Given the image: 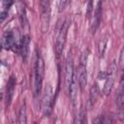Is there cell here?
<instances>
[{"label": "cell", "mask_w": 124, "mask_h": 124, "mask_svg": "<svg viewBox=\"0 0 124 124\" xmlns=\"http://www.w3.org/2000/svg\"><path fill=\"white\" fill-rule=\"evenodd\" d=\"M42 7L41 14V22H42V31L43 33L47 32L50 18V8H49V0H40Z\"/></svg>", "instance_id": "5b68a950"}, {"label": "cell", "mask_w": 124, "mask_h": 124, "mask_svg": "<svg viewBox=\"0 0 124 124\" xmlns=\"http://www.w3.org/2000/svg\"><path fill=\"white\" fill-rule=\"evenodd\" d=\"M70 24H71L70 18H66L64 20V22L62 23L60 30L58 32V35L56 38V43H55V54H56L57 58H59L63 52V49H64V46L66 44L68 30L70 28Z\"/></svg>", "instance_id": "6da1fadb"}, {"label": "cell", "mask_w": 124, "mask_h": 124, "mask_svg": "<svg viewBox=\"0 0 124 124\" xmlns=\"http://www.w3.org/2000/svg\"><path fill=\"white\" fill-rule=\"evenodd\" d=\"M119 66H120V69L122 71H124V47L121 50V54H120V58H119Z\"/></svg>", "instance_id": "ffe728a7"}, {"label": "cell", "mask_w": 124, "mask_h": 124, "mask_svg": "<svg viewBox=\"0 0 124 124\" xmlns=\"http://www.w3.org/2000/svg\"><path fill=\"white\" fill-rule=\"evenodd\" d=\"M101 12H102V0H99L94 12V23H93V33L95 32L96 28L99 25L100 17H101Z\"/></svg>", "instance_id": "9a60e30c"}, {"label": "cell", "mask_w": 124, "mask_h": 124, "mask_svg": "<svg viewBox=\"0 0 124 124\" xmlns=\"http://www.w3.org/2000/svg\"><path fill=\"white\" fill-rule=\"evenodd\" d=\"M74 76H75V72H74V64H73V60L72 58H68L67 62H66V66H65V84H66V88L69 92L71 83L74 79Z\"/></svg>", "instance_id": "ba28073f"}, {"label": "cell", "mask_w": 124, "mask_h": 124, "mask_svg": "<svg viewBox=\"0 0 124 124\" xmlns=\"http://www.w3.org/2000/svg\"><path fill=\"white\" fill-rule=\"evenodd\" d=\"M29 45H30V37L29 35H25L20 39V45H19V50L20 54L22 56L23 61L25 62L28 57V51H29Z\"/></svg>", "instance_id": "9c48e42d"}, {"label": "cell", "mask_w": 124, "mask_h": 124, "mask_svg": "<svg viewBox=\"0 0 124 124\" xmlns=\"http://www.w3.org/2000/svg\"><path fill=\"white\" fill-rule=\"evenodd\" d=\"M92 2H93V0H89V2H88V5H87V16H89L91 12L93 11V4H92Z\"/></svg>", "instance_id": "7402d4cb"}, {"label": "cell", "mask_w": 124, "mask_h": 124, "mask_svg": "<svg viewBox=\"0 0 124 124\" xmlns=\"http://www.w3.org/2000/svg\"><path fill=\"white\" fill-rule=\"evenodd\" d=\"M117 75V67L115 65V63H111L109 70H108V75L107 77V81L104 85V89H103V93L105 95H109L112 88H113V84L115 81V78Z\"/></svg>", "instance_id": "8992f818"}, {"label": "cell", "mask_w": 124, "mask_h": 124, "mask_svg": "<svg viewBox=\"0 0 124 124\" xmlns=\"http://www.w3.org/2000/svg\"><path fill=\"white\" fill-rule=\"evenodd\" d=\"M44 74H45V63L43 58L38 55L35 64V95L38 96L41 94L43 80H44Z\"/></svg>", "instance_id": "7a4b0ae2"}, {"label": "cell", "mask_w": 124, "mask_h": 124, "mask_svg": "<svg viewBox=\"0 0 124 124\" xmlns=\"http://www.w3.org/2000/svg\"><path fill=\"white\" fill-rule=\"evenodd\" d=\"M26 121H27L26 120V107H25V104H23L18 112V123L25 124Z\"/></svg>", "instance_id": "ac0fdd59"}, {"label": "cell", "mask_w": 124, "mask_h": 124, "mask_svg": "<svg viewBox=\"0 0 124 124\" xmlns=\"http://www.w3.org/2000/svg\"><path fill=\"white\" fill-rule=\"evenodd\" d=\"M14 4V0H1V22L4 21L8 15V11Z\"/></svg>", "instance_id": "5bb4252c"}, {"label": "cell", "mask_w": 124, "mask_h": 124, "mask_svg": "<svg viewBox=\"0 0 124 124\" xmlns=\"http://www.w3.org/2000/svg\"><path fill=\"white\" fill-rule=\"evenodd\" d=\"M107 45H108V38L107 37H104L103 39L100 40L99 45H98V52H99L100 57L104 56V53H105L106 48H107Z\"/></svg>", "instance_id": "e0dca14e"}, {"label": "cell", "mask_w": 124, "mask_h": 124, "mask_svg": "<svg viewBox=\"0 0 124 124\" xmlns=\"http://www.w3.org/2000/svg\"><path fill=\"white\" fill-rule=\"evenodd\" d=\"M18 39V34L14 31H9L5 32L3 37H2V46L5 49H14L16 50V47L19 49V45L20 41H17Z\"/></svg>", "instance_id": "3957f363"}, {"label": "cell", "mask_w": 124, "mask_h": 124, "mask_svg": "<svg viewBox=\"0 0 124 124\" xmlns=\"http://www.w3.org/2000/svg\"><path fill=\"white\" fill-rule=\"evenodd\" d=\"M18 15H19V20H20L21 26L23 28H25L28 25V20H27V16H26L25 8L22 4H19V6H18Z\"/></svg>", "instance_id": "2e32d148"}, {"label": "cell", "mask_w": 124, "mask_h": 124, "mask_svg": "<svg viewBox=\"0 0 124 124\" xmlns=\"http://www.w3.org/2000/svg\"><path fill=\"white\" fill-rule=\"evenodd\" d=\"M108 75V72H100V73L98 74V78H99V79L107 78Z\"/></svg>", "instance_id": "603a6c76"}, {"label": "cell", "mask_w": 124, "mask_h": 124, "mask_svg": "<svg viewBox=\"0 0 124 124\" xmlns=\"http://www.w3.org/2000/svg\"><path fill=\"white\" fill-rule=\"evenodd\" d=\"M15 86H16V78L12 76L10 79L8 80L7 87H6V103L8 106L11 104V101L13 99L14 92H15Z\"/></svg>", "instance_id": "30bf717a"}, {"label": "cell", "mask_w": 124, "mask_h": 124, "mask_svg": "<svg viewBox=\"0 0 124 124\" xmlns=\"http://www.w3.org/2000/svg\"><path fill=\"white\" fill-rule=\"evenodd\" d=\"M99 95H100V90H99V87L97 85V83H94L91 87H90V90H89V104H90V107L92 108L95 103L97 102L98 98H99Z\"/></svg>", "instance_id": "4fadbf2b"}, {"label": "cell", "mask_w": 124, "mask_h": 124, "mask_svg": "<svg viewBox=\"0 0 124 124\" xmlns=\"http://www.w3.org/2000/svg\"><path fill=\"white\" fill-rule=\"evenodd\" d=\"M78 78H77V72L75 73V76H74V79L71 83V86H70V89H69V93H70V98H71V101H72V104L74 106H76V103L78 101Z\"/></svg>", "instance_id": "8fae6325"}, {"label": "cell", "mask_w": 124, "mask_h": 124, "mask_svg": "<svg viewBox=\"0 0 124 124\" xmlns=\"http://www.w3.org/2000/svg\"><path fill=\"white\" fill-rule=\"evenodd\" d=\"M69 2H70V0H59V2H58V11H59V13H62L65 10V8L69 4Z\"/></svg>", "instance_id": "d6986e66"}, {"label": "cell", "mask_w": 124, "mask_h": 124, "mask_svg": "<svg viewBox=\"0 0 124 124\" xmlns=\"http://www.w3.org/2000/svg\"><path fill=\"white\" fill-rule=\"evenodd\" d=\"M117 107H118V115L122 120L124 119V88H120L117 95Z\"/></svg>", "instance_id": "7c38bea8"}, {"label": "cell", "mask_w": 124, "mask_h": 124, "mask_svg": "<svg viewBox=\"0 0 124 124\" xmlns=\"http://www.w3.org/2000/svg\"><path fill=\"white\" fill-rule=\"evenodd\" d=\"M88 50L84 51L81 55V58H80V63H83V64H86V61H87V58H88Z\"/></svg>", "instance_id": "44dd1931"}, {"label": "cell", "mask_w": 124, "mask_h": 124, "mask_svg": "<svg viewBox=\"0 0 124 124\" xmlns=\"http://www.w3.org/2000/svg\"><path fill=\"white\" fill-rule=\"evenodd\" d=\"M77 78L78 82L79 89L81 91L84 90L86 84H87V71H86V64L79 63V66L77 71Z\"/></svg>", "instance_id": "52a82bcc"}, {"label": "cell", "mask_w": 124, "mask_h": 124, "mask_svg": "<svg viewBox=\"0 0 124 124\" xmlns=\"http://www.w3.org/2000/svg\"><path fill=\"white\" fill-rule=\"evenodd\" d=\"M43 111L46 116H48L51 113L53 107V91L50 84H46L45 88V93L43 96Z\"/></svg>", "instance_id": "277c9868"}]
</instances>
